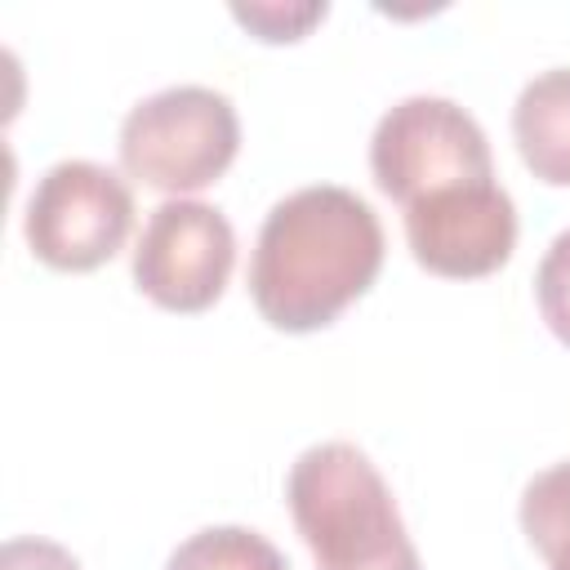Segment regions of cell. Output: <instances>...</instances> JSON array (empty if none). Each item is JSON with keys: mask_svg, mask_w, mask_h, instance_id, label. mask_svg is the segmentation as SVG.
Here are the masks:
<instances>
[{"mask_svg": "<svg viewBox=\"0 0 570 570\" xmlns=\"http://www.w3.org/2000/svg\"><path fill=\"white\" fill-rule=\"evenodd\" d=\"M379 214L338 183L276 200L249 254V298L272 330L312 334L338 321L383 267Z\"/></svg>", "mask_w": 570, "mask_h": 570, "instance_id": "1", "label": "cell"}, {"mask_svg": "<svg viewBox=\"0 0 570 570\" xmlns=\"http://www.w3.org/2000/svg\"><path fill=\"white\" fill-rule=\"evenodd\" d=\"M285 503L316 570H423L392 485L352 441L307 445L289 463Z\"/></svg>", "mask_w": 570, "mask_h": 570, "instance_id": "2", "label": "cell"}, {"mask_svg": "<svg viewBox=\"0 0 570 570\" xmlns=\"http://www.w3.org/2000/svg\"><path fill=\"white\" fill-rule=\"evenodd\" d=\"M240 151V116L209 85H169L138 98L120 120V165L129 178L174 196L227 174Z\"/></svg>", "mask_w": 570, "mask_h": 570, "instance_id": "3", "label": "cell"}, {"mask_svg": "<svg viewBox=\"0 0 570 570\" xmlns=\"http://www.w3.org/2000/svg\"><path fill=\"white\" fill-rule=\"evenodd\" d=\"M370 174L401 209L463 183H490V138L468 107L441 94H410L392 102L370 134Z\"/></svg>", "mask_w": 570, "mask_h": 570, "instance_id": "4", "label": "cell"}, {"mask_svg": "<svg viewBox=\"0 0 570 570\" xmlns=\"http://www.w3.org/2000/svg\"><path fill=\"white\" fill-rule=\"evenodd\" d=\"M134 232L129 183L98 160L49 165L22 209L31 254L53 272H94L111 263Z\"/></svg>", "mask_w": 570, "mask_h": 570, "instance_id": "5", "label": "cell"}, {"mask_svg": "<svg viewBox=\"0 0 570 570\" xmlns=\"http://www.w3.org/2000/svg\"><path fill=\"white\" fill-rule=\"evenodd\" d=\"M134 285L165 312H205L223 298L236 267V232L218 205L160 200L134 245Z\"/></svg>", "mask_w": 570, "mask_h": 570, "instance_id": "6", "label": "cell"}, {"mask_svg": "<svg viewBox=\"0 0 570 570\" xmlns=\"http://www.w3.org/2000/svg\"><path fill=\"white\" fill-rule=\"evenodd\" d=\"M405 240L423 272L476 281L499 272L517 249V205L490 183H463L405 205Z\"/></svg>", "mask_w": 570, "mask_h": 570, "instance_id": "7", "label": "cell"}, {"mask_svg": "<svg viewBox=\"0 0 570 570\" xmlns=\"http://www.w3.org/2000/svg\"><path fill=\"white\" fill-rule=\"evenodd\" d=\"M512 138L525 169L548 187H570V67H548L512 102Z\"/></svg>", "mask_w": 570, "mask_h": 570, "instance_id": "8", "label": "cell"}, {"mask_svg": "<svg viewBox=\"0 0 570 570\" xmlns=\"http://www.w3.org/2000/svg\"><path fill=\"white\" fill-rule=\"evenodd\" d=\"M521 530L548 570H570V459L534 472L521 490Z\"/></svg>", "mask_w": 570, "mask_h": 570, "instance_id": "9", "label": "cell"}, {"mask_svg": "<svg viewBox=\"0 0 570 570\" xmlns=\"http://www.w3.org/2000/svg\"><path fill=\"white\" fill-rule=\"evenodd\" d=\"M165 570H289V561L249 525H205L169 552Z\"/></svg>", "mask_w": 570, "mask_h": 570, "instance_id": "10", "label": "cell"}, {"mask_svg": "<svg viewBox=\"0 0 570 570\" xmlns=\"http://www.w3.org/2000/svg\"><path fill=\"white\" fill-rule=\"evenodd\" d=\"M534 303L543 325L557 334V343L570 347V227L552 236L534 267Z\"/></svg>", "mask_w": 570, "mask_h": 570, "instance_id": "11", "label": "cell"}, {"mask_svg": "<svg viewBox=\"0 0 570 570\" xmlns=\"http://www.w3.org/2000/svg\"><path fill=\"white\" fill-rule=\"evenodd\" d=\"M330 13L325 0H303V4H232V18L254 31L267 45H285V40H303L321 18Z\"/></svg>", "mask_w": 570, "mask_h": 570, "instance_id": "12", "label": "cell"}, {"mask_svg": "<svg viewBox=\"0 0 570 570\" xmlns=\"http://www.w3.org/2000/svg\"><path fill=\"white\" fill-rule=\"evenodd\" d=\"M0 570H80V561L53 543V539H36V534H18L4 543Z\"/></svg>", "mask_w": 570, "mask_h": 570, "instance_id": "13", "label": "cell"}]
</instances>
